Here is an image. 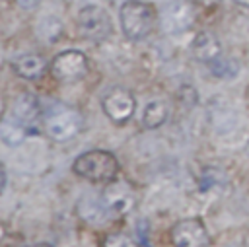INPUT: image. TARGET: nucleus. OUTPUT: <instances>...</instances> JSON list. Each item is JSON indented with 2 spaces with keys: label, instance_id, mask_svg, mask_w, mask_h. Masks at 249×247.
<instances>
[{
  "label": "nucleus",
  "instance_id": "nucleus-1",
  "mask_svg": "<svg viewBox=\"0 0 249 247\" xmlns=\"http://www.w3.org/2000/svg\"><path fill=\"white\" fill-rule=\"evenodd\" d=\"M119 21L124 37L128 41L146 39L156 27V10L154 6L140 0H126L121 4Z\"/></svg>",
  "mask_w": 249,
  "mask_h": 247
},
{
  "label": "nucleus",
  "instance_id": "nucleus-2",
  "mask_svg": "<svg viewBox=\"0 0 249 247\" xmlns=\"http://www.w3.org/2000/svg\"><path fill=\"white\" fill-rule=\"evenodd\" d=\"M72 171L91 183H109L119 173V159L107 150H89L74 159Z\"/></svg>",
  "mask_w": 249,
  "mask_h": 247
},
{
  "label": "nucleus",
  "instance_id": "nucleus-3",
  "mask_svg": "<svg viewBox=\"0 0 249 247\" xmlns=\"http://www.w3.org/2000/svg\"><path fill=\"white\" fill-rule=\"evenodd\" d=\"M78 31L84 39L93 41V43H103L111 37L113 33V21L111 16L107 14L105 8L97 4H88L78 12L76 18Z\"/></svg>",
  "mask_w": 249,
  "mask_h": 247
},
{
  "label": "nucleus",
  "instance_id": "nucleus-4",
  "mask_svg": "<svg viewBox=\"0 0 249 247\" xmlns=\"http://www.w3.org/2000/svg\"><path fill=\"white\" fill-rule=\"evenodd\" d=\"M82 126H84L82 115L70 107L53 109L45 119V130L56 142H66L74 138L82 130Z\"/></svg>",
  "mask_w": 249,
  "mask_h": 247
},
{
  "label": "nucleus",
  "instance_id": "nucleus-5",
  "mask_svg": "<svg viewBox=\"0 0 249 247\" xmlns=\"http://www.w3.org/2000/svg\"><path fill=\"white\" fill-rule=\"evenodd\" d=\"M88 72V56L82 51L70 49L58 53L51 62V74L58 82H76Z\"/></svg>",
  "mask_w": 249,
  "mask_h": 247
},
{
  "label": "nucleus",
  "instance_id": "nucleus-6",
  "mask_svg": "<svg viewBox=\"0 0 249 247\" xmlns=\"http://www.w3.org/2000/svg\"><path fill=\"white\" fill-rule=\"evenodd\" d=\"M173 247H208L210 237L200 218H183L171 228Z\"/></svg>",
  "mask_w": 249,
  "mask_h": 247
},
{
  "label": "nucleus",
  "instance_id": "nucleus-7",
  "mask_svg": "<svg viewBox=\"0 0 249 247\" xmlns=\"http://www.w3.org/2000/svg\"><path fill=\"white\" fill-rule=\"evenodd\" d=\"M101 109L103 113L117 124H123L126 121L132 119L134 109H136V101L134 95L128 89L123 88H115L111 91H107L101 99Z\"/></svg>",
  "mask_w": 249,
  "mask_h": 247
},
{
  "label": "nucleus",
  "instance_id": "nucleus-8",
  "mask_svg": "<svg viewBox=\"0 0 249 247\" xmlns=\"http://www.w3.org/2000/svg\"><path fill=\"white\" fill-rule=\"evenodd\" d=\"M195 23V8L189 0H171L161 14V27L169 35L185 33Z\"/></svg>",
  "mask_w": 249,
  "mask_h": 247
},
{
  "label": "nucleus",
  "instance_id": "nucleus-9",
  "mask_svg": "<svg viewBox=\"0 0 249 247\" xmlns=\"http://www.w3.org/2000/svg\"><path fill=\"white\" fill-rule=\"evenodd\" d=\"M99 196H101V202H103L105 210L109 212V216H123L134 204L132 189L124 181H119V179L109 181L103 187V191H101Z\"/></svg>",
  "mask_w": 249,
  "mask_h": 247
},
{
  "label": "nucleus",
  "instance_id": "nucleus-10",
  "mask_svg": "<svg viewBox=\"0 0 249 247\" xmlns=\"http://www.w3.org/2000/svg\"><path fill=\"white\" fill-rule=\"evenodd\" d=\"M191 53L198 62L210 64L212 60H216L222 54L220 49V41L216 39V35H212L210 31H200L195 35L193 43H191Z\"/></svg>",
  "mask_w": 249,
  "mask_h": 247
},
{
  "label": "nucleus",
  "instance_id": "nucleus-11",
  "mask_svg": "<svg viewBox=\"0 0 249 247\" xmlns=\"http://www.w3.org/2000/svg\"><path fill=\"white\" fill-rule=\"evenodd\" d=\"M47 66H49L47 58L43 54H35V53L21 54V56H18V58L12 60L14 72L19 78H25V80H37V78H41L47 72Z\"/></svg>",
  "mask_w": 249,
  "mask_h": 247
},
{
  "label": "nucleus",
  "instance_id": "nucleus-12",
  "mask_svg": "<svg viewBox=\"0 0 249 247\" xmlns=\"http://www.w3.org/2000/svg\"><path fill=\"white\" fill-rule=\"evenodd\" d=\"M76 212H78V216H80L84 222L95 224V226H97V224H103L105 218H109V212L105 210V206H103V202H101V196L91 194V193L82 194V196L78 198Z\"/></svg>",
  "mask_w": 249,
  "mask_h": 247
},
{
  "label": "nucleus",
  "instance_id": "nucleus-13",
  "mask_svg": "<svg viewBox=\"0 0 249 247\" xmlns=\"http://www.w3.org/2000/svg\"><path fill=\"white\" fill-rule=\"evenodd\" d=\"M12 113H14V119H16V121H19V123L31 126V123H33V121L37 119V115H39V101H37V97H33V95L27 93V91L19 93V95L16 97V101H14Z\"/></svg>",
  "mask_w": 249,
  "mask_h": 247
},
{
  "label": "nucleus",
  "instance_id": "nucleus-14",
  "mask_svg": "<svg viewBox=\"0 0 249 247\" xmlns=\"http://www.w3.org/2000/svg\"><path fill=\"white\" fill-rule=\"evenodd\" d=\"M169 117V105L163 99H150L142 111V124L146 128H160Z\"/></svg>",
  "mask_w": 249,
  "mask_h": 247
},
{
  "label": "nucleus",
  "instance_id": "nucleus-15",
  "mask_svg": "<svg viewBox=\"0 0 249 247\" xmlns=\"http://www.w3.org/2000/svg\"><path fill=\"white\" fill-rule=\"evenodd\" d=\"M228 183L226 173L220 167H204L200 177H198V185L202 193H214V191H222Z\"/></svg>",
  "mask_w": 249,
  "mask_h": 247
},
{
  "label": "nucleus",
  "instance_id": "nucleus-16",
  "mask_svg": "<svg viewBox=\"0 0 249 247\" xmlns=\"http://www.w3.org/2000/svg\"><path fill=\"white\" fill-rule=\"evenodd\" d=\"M29 124H23L19 121H14V123H6L0 126V138L6 146H19L27 134H29Z\"/></svg>",
  "mask_w": 249,
  "mask_h": 247
},
{
  "label": "nucleus",
  "instance_id": "nucleus-17",
  "mask_svg": "<svg viewBox=\"0 0 249 247\" xmlns=\"http://www.w3.org/2000/svg\"><path fill=\"white\" fill-rule=\"evenodd\" d=\"M208 66H210V72H212L216 78H220V80H231V78H235L237 72H239L237 60H235V58H230V56H222V54H220L216 60H212Z\"/></svg>",
  "mask_w": 249,
  "mask_h": 247
},
{
  "label": "nucleus",
  "instance_id": "nucleus-18",
  "mask_svg": "<svg viewBox=\"0 0 249 247\" xmlns=\"http://www.w3.org/2000/svg\"><path fill=\"white\" fill-rule=\"evenodd\" d=\"M60 21L56 19V18H53V16H49V18H45L41 23H39V33L47 39V41H56L58 39V35H60Z\"/></svg>",
  "mask_w": 249,
  "mask_h": 247
},
{
  "label": "nucleus",
  "instance_id": "nucleus-19",
  "mask_svg": "<svg viewBox=\"0 0 249 247\" xmlns=\"http://www.w3.org/2000/svg\"><path fill=\"white\" fill-rule=\"evenodd\" d=\"M103 247H140V243L126 233H107Z\"/></svg>",
  "mask_w": 249,
  "mask_h": 247
},
{
  "label": "nucleus",
  "instance_id": "nucleus-20",
  "mask_svg": "<svg viewBox=\"0 0 249 247\" xmlns=\"http://www.w3.org/2000/svg\"><path fill=\"white\" fill-rule=\"evenodd\" d=\"M41 4V0H18V6L23 10H35Z\"/></svg>",
  "mask_w": 249,
  "mask_h": 247
},
{
  "label": "nucleus",
  "instance_id": "nucleus-21",
  "mask_svg": "<svg viewBox=\"0 0 249 247\" xmlns=\"http://www.w3.org/2000/svg\"><path fill=\"white\" fill-rule=\"evenodd\" d=\"M196 4H200V6H204V8H210V6H216V4H220L222 0H195Z\"/></svg>",
  "mask_w": 249,
  "mask_h": 247
},
{
  "label": "nucleus",
  "instance_id": "nucleus-22",
  "mask_svg": "<svg viewBox=\"0 0 249 247\" xmlns=\"http://www.w3.org/2000/svg\"><path fill=\"white\" fill-rule=\"evenodd\" d=\"M4 187H6V169H4V165L0 163V193L4 191Z\"/></svg>",
  "mask_w": 249,
  "mask_h": 247
},
{
  "label": "nucleus",
  "instance_id": "nucleus-23",
  "mask_svg": "<svg viewBox=\"0 0 249 247\" xmlns=\"http://www.w3.org/2000/svg\"><path fill=\"white\" fill-rule=\"evenodd\" d=\"M23 247H53V245L45 243V241H39V243H29V245H23Z\"/></svg>",
  "mask_w": 249,
  "mask_h": 247
},
{
  "label": "nucleus",
  "instance_id": "nucleus-24",
  "mask_svg": "<svg viewBox=\"0 0 249 247\" xmlns=\"http://www.w3.org/2000/svg\"><path fill=\"white\" fill-rule=\"evenodd\" d=\"M235 4H239V6H245V8H249V0H235Z\"/></svg>",
  "mask_w": 249,
  "mask_h": 247
}]
</instances>
